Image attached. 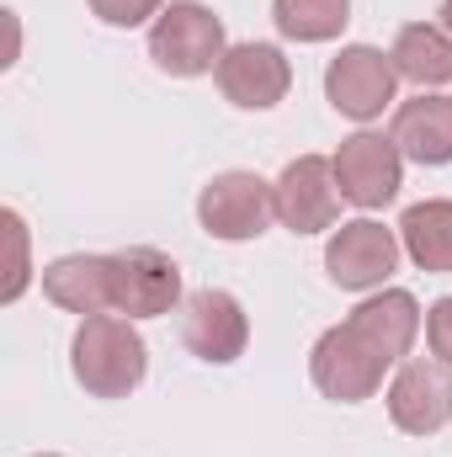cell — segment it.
Masks as SVG:
<instances>
[{
  "mask_svg": "<svg viewBox=\"0 0 452 457\" xmlns=\"http://www.w3.org/2000/svg\"><path fill=\"white\" fill-rule=\"evenodd\" d=\"M70 367H75V383L91 394V399H128L144 372H149V345L133 330V320H117V314H91L75 345H70Z\"/></svg>",
  "mask_w": 452,
  "mask_h": 457,
  "instance_id": "6da1fadb",
  "label": "cell"
},
{
  "mask_svg": "<svg viewBox=\"0 0 452 457\" xmlns=\"http://www.w3.org/2000/svg\"><path fill=\"white\" fill-rule=\"evenodd\" d=\"M224 54V21L203 0H171L149 27V59L176 80H197V75L219 70Z\"/></svg>",
  "mask_w": 452,
  "mask_h": 457,
  "instance_id": "7a4b0ae2",
  "label": "cell"
},
{
  "mask_svg": "<svg viewBox=\"0 0 452 457\" xmlns=\"http://www.w3.org/2000/svg\"><path fill=\"white\" fill-rule=\"evenodd\" d=\"M389 367H394V361L367 341L362 330H351V325L325 330V336L314 341V356H309L314 388H320L325 399H336V404H362V399H372Z\"/></svg>",
  "mask_w": 452,
  "mask_h": 457,
  "instance_id": "3957f363",
  "label": "cell"
},
{
  "mask_svg": "<svg viewBox=\"0 0 452 457\" xmlns=\"http://www.w3.org/2000/svg\"><path fill=\"white\" fill-rule=\"evenodd\" d=\"M197 219L213 239H255L277 219V181H261L255 170H224L203 187L197 197Z\"/></svg>",
  "mask_w": 452,
  "mask_h": 457,
  "instance_id": "277c9868",
  "label": "cell"
},
{
  "mask_svg": "<svg viewBox=\"0 0 452 457\" xmlns=\"http://www.w3.org/2000/svg\"><path fill=\"white\" fill-rule=\"evenodd\" d=\"M394 86H399V70H394V59H389L383 48H372V43L340 48L336 59H331V70H325V96H331V107H336L340 117H351V122H372V117L394 102Z\"/></svg>",
  "mask_w": 452,
  "mask_h": 457,
  "instance_id": "5b68a950",
  "label": "cell"
},
{
  "mask_svg": "<svg viewBox=\"0 0 452 457\" xmlns=\"http://www.w3.org/2000/svg\"><path fill=\"white\" fill-rule=\"evenodd\" d=\"M181 303V271L165 250L133 245L113 255V309L128 320H160Z\"/></svg>",
  "mask_w": 452,
  "mask_h": 457,
  "instance_id": "8992f818",
  "label": "cell"
},
{
  "mask_svg": "<svg viewBox=\"0 0 452 457\" xmlns=\"http://www.w3.org/2000/svg\"><path fill=\"white\" fill-rule=\"evenodd\" d=\"M405 154L394 149V138H378V133H351V138H340L336 149V187L346 203H356V208H383V203H394L399 197V187H405V165H399Z\"/></svg>",
  "mask_w": 452,
  "mask_h": 457,
  "instance_id": "52a82bcc",
  "label": "cell"
},
{
  "mask_svg": "<svg viewBox=\"0 0 452 457\" xmlns=\"http://www.w3.org/2000/svg\"><path fill=\"white\" fill-rule=\"evenodd\" d=\"M394 266H399V239H394V228L372 224V219L340 224L325 245V277L346 293L383 287L394 277Z\"/></svg>",
  "mask_w": 452,
  "mask_h": 457,
  "instance_id": "ba28073f",
  "label": "cell"
},
{
  "mask_svg": "<svg viewBox=\"0 0 452 457\" xmlns=\"http://www.w3.org/2000/svg\"><path fill=\"white\" fill-rule=\"evenodd\" d=\"M181 341L197 361H213V367H229L245 356V341H250V320L239 309V298L224 293V287H203L187 298L181 309Z\"/></svg>",
  "mask_w": 452,
  "mask_h": 457,
  "instance_id": "9c48e42d",
  "label": "cell"
},
{
  "mask_svg": "<svg viewBox=\"0 0 452 457\" xmlns=\"http://www.w3.org/2000/svg\"><path fill=\"white\" fill-rule=\"evenodd\" d=\"M336 213H340L336 165L325 154H298L277 176V219H282V228L320 234V228H336Z\"/></svg>",
  "mask_w": 452,
  "mask_h": 457,
  "instance_id": "30bf717a",
  "label": "cell"
},
{
  "mask_svg": "<svg viewBox=\"0 0 452 457\" xmlns=\"http://www.w3.org/2000/svg\"><path fill=\"white\" fill-rule=\"evenodd\" d=\"M219 91L224 102L245 107V112H266L288 96L293 86V64L282 59L277 43H234L224 59H219Z\"/></svg>",
  "mask_w": 452,
  "mask_h": 457,
  "instance_id": "8fae6325",
  "label": "cell"
},
{
  "mask_svg": "<svg viewBox=\"0 0 452 457\" xmlns=\"http://www.w3.org/2000/svg\"><path fill=\"white\" fill-rule=\"evenodd\" d=\"M389 420L405 436H431L452 420V367L448 361H405L389 383Z\"/></svg>",
  "mask_w": 452,
  "mask_h": 457,
  "instance_id": "7c38bea8",
  "label": "cell"
},
{
  "mask_svg": "<svg viewBox=\"0 0 452 457\" xmlns=\"http://www.w3.org/2000/svg\"><path fill=\"white\" fill-rule=\"evenodd\" d=\"M394 149L415 165H452V96H415L394 107Z\"/></svg>",
  "mask_w": 452,
  "mask_h": 457,
  "instance_id": "4fadbf2b",
  "label": "cell"
},
{
  "mask_svg": "<svg viewBox=\"0 0 452 457\" xmlns=\"http://www.w3.org/2000/svg\"><path fill=\"white\" fill-rule=\"evenodd\" d=\"M43 293L70 314H107L113 309V255H59L43 266Z\"/></svg>",
  "mask_w": 452,
  "mask_h": 457,
  "instance_id": "5bb4252c",
  "label": "cell"
},
{
  "mask_svg": "<svg viewBox=\"0 0 452 457\" xmlns=\"http://www.w3.org/2000/svg\"><path fill=\"white\" fill-rule=\"evenodd\" d=\"M346 325H351V330H362V336L378 345L389 361H405V356H410V345H415V336H421V303H415L405 287H389V293H378V298L356 303Z\"/></svg>",
  "mask_w": 452,
  "mask_h": 457,
  "instance_id": "9a60e30c",
  "label": "cell"
},
{
  "mask_svg": "<svg viewBox=\"0 0 452 457\" xmlns=\"http://www.w3.org/2000/svg\"><path fill=\"white\" fill-rule=\"evenodd\" d=\"M389 59H394L399 80H415L421 91L426 86H448L452 80V32L437 27V21H410V27H399Z\"/></svg>",
  "mask_w": 452,
  "mask_h": 457,
  "instance_id": "2e32d148",
  "label": "cell"
},
{
  "mask_svg": "<svg viewBox=\"0 0 452 457\" xmlns=\"http://www.w3.org/2000/svg\"><path fill=\"white\" fill-rule=\"evenodd\" d=\"M399 245L421 271H452V203L431 197L405 208L399 219Z\"/></svg>",
  "mask_w": 452,
  "mask_h": 457,
  "instance_id": "e0dca14e",
  "label": "cell"
},
{
  "mask_svg": "<svg viewBox=\"0 0 452 457\" xmlns=\"http://www.w3.org/2000/svg\"><path fill=\"white\" fill-rule=\"evenodd\" d=\"M272 21L293 43H331L351 21V0H272Z\"/></svg>",
  "mask_w": 452,
  "mask_h": 457,
  "instance_id": "ac0fdd59",
  "label": "cell"
},
{
  "mask_svg": "<svg viewBox=\"0 0 452 457\" xmlns=\"http://www.w3.org/2000/svg\"><path fill=\"white\" fill-rule=\"evenodd\" d=\"M91 11H96L107 27H138V21L160 16L165 0H91Z\"/></svg>",
  "mask_w": 452,
  "mask_h": 457,
  "instance_id": "d6986e66",
  "label": "cell"
},
{
  "mask_svg": "<svg viewBox=\"0 0 452 457\" xmlns=\"http://www.w3.org/2000/svg\"><path fill=\"white\" fill-rule=\"evenodd\" d=\"M426 345H431L437 361H448L452 367V293L448 298H437L431 314H426Z\"/></svg>",
  "mask_w": 452,
  "mask_h": 457,
  "instance_id": "ffe728a7",
  "label": "cell"
},
{
  "mask_svg": "<svg viewBox=\"0 0 452 457\" xmlns=\"http://www.w3.org/2000/svg\"><path fill=\"white\" fill-rule=\"evenodd\" d=\"M5 234H11V266H16L5 282V303H11L27 287V228H21V213H11V208H5Z\"/></svg>",
  "mask_w": 452,
  "mask_h": 457,
  "instance_id": "44dd1931",
  "label": "cell"
},
{
  "mask_svg": "<svg viewBox=\"0 0 452 457\" xmlns=\"http://www.w3.org/2000/svg\"><path fill=\"white\" fill-rule=\"evenodd\" d=\"M442 27L452 32V0H442Z\"/></svg>",
  "mask_w": 452,
  "mask_h": 457,
  "instance_id": "7402d4cb",
  "label": "cell"
},
{
  "mask_svg": "<svg viewBox=\"0 0 452 457\" xmlns=\"http://www.w3.org/2000/svg\"><path fill=\"white\" fill-rule=\"evenodd\" d=\"M32 457H59V453H32Z\"/></svg>",
  "mask_w": 452,
  "mask_h": 457,
  "instance_id": "603a6c76",
  "label": "cell"
}]
</instances>
